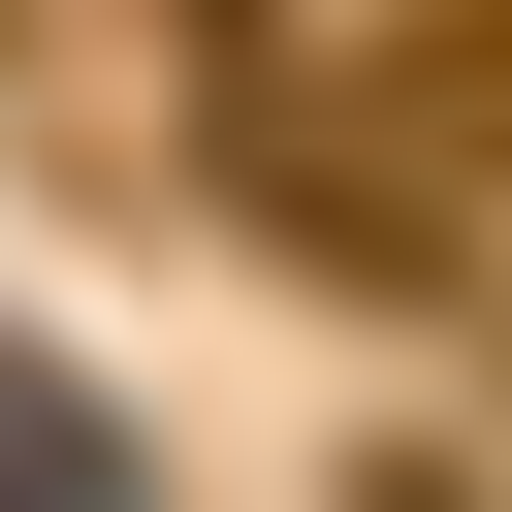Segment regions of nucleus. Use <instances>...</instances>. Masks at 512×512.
Here are the masks:
<instances>
[{
	"label": "nucleus",
	"instance_id": "f257e3e1",
	"mask_svg": "<svg viewBox=\"0 0 512 512\" xmlns=\"http://www.w3.org/2000/svg\"><path fill=\"white\" fill-rule=\"evenodd\" d=\"M0 512H160V480H128V416H96L64 352H0Z\"/></svg>",
	"mask_w": 512,
	"mask_h": 512
}]
</instances>
